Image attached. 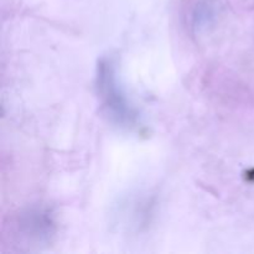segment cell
<instances>
[{
  "label": "cell",
  "instance_id": "obj_1",
  "mask_svg": "<svg viewBox=\"0 0 254 254\" xmlns=\"http://www.w3.org/2000/svg\"><path fill=\"white\" fill-rule=\"evenodd\" d=\"M98 87L103 97L104 104L112 116L116 117L119 122L131 124L134 122L133 109L127 104L126 97L118 88V83L114 73V64L112 61L102 62L98 72Z\"/></svg>",
  "mask_w": 254,
  "mask_h": 254
}]
</instances>
